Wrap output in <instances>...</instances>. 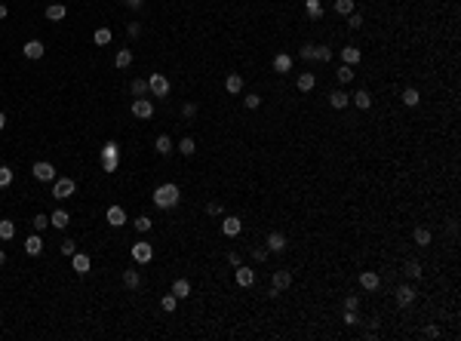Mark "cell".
<instances>
[{
	"mask_svg": "<svg viewBox=\"0 0 461 341\" xmlns=\"http://www.w3.org/2000/svg\"><path fill=\"white\" fill-rule=\"evenodd\" d=\"M240 231H243V221H240L237 215H225L222 219V234L225 237H237Z\"/></svg>",
	"mask_w": 461,
	"mask_h": 341,
	"instance_id": "cell-7",
	"label": "cell"
},
{
	"mask_svg": "<svg viewBox=\"0 0 461 341\" xmlns=\"http://www.w3.org/2000/svg\"><path fill=\"white\" fill-rule=\"evenodd\" d=\"M3 261H6V252H3V249H0V268H3Z\"/></svg>",
	"mask_w": 461,
	"mask_h": 341,
	"instance_id": "cell-60",
	"label": "cell"
},
{
	"mask_svg": "<svg viewBox=\"0 0 461 341\" xmlns=\"http://www.w3.org/2000/svg\"><path fill=\"white\" fill-rule=\"evenodd\" d=\"M314 83H317L314 74H298V80H295V86L302 89V93H310V89H314Z\"/></svg>",
	"mask_w": 461,
	"mask_h": 341,
	"instance_id": "cell-25",
	"label": "cell"
},
{
	"mask_svg": "<svg viewBox=\"0 0 461 341\" xmlns=\"http://www.w3.org/2000/svg\"><path fill=\"white\" fill-rule=\"evenodd\" d=\"M129 89H132V96H135V98H145V96H148V80H132Z\"/></svg>",
	"mask_w": 461,
	"mask_h": 341,
	"instance_id": "cell-33",
	"label": "cell"
},
{
	"mask_svg": "<svg viewBox=\"0 0 461 341\" xmlns=\"http://www.w3.org/2000/svg\"><path fill=\"white\" fill-rule=\"evenodd\" d=\"M138 283H142L138 280V270H123V286L126 289H138Z\"/></svg>",
	"mask_w": 461,
	"mask_h": 341,
	"instance_id": "cell-30",
	"label": "cell"
},
{
	"mask_svg": "<svg viewBox=\"0 0 461 341\" xmlns=\"http://www.w3.org/2000/svg\"><path fill=\"white\" fill-rule=\"evenodd\" d=\"M179 151H181L184 157H191L194 151H197V145H194V139H191V135H188V139H181V142H179Z\"/></svg>",
	"mask_w": 461,
	"mask_h": 341,
	"instance_id": "cell-38",
	"label": "cell"
},
{
	"mask_svg": "<svg viewBox=\"0 0 461 341\" xmlns=\"http://www.w3.org/2000/svg\"><path fill=\"white\" fill-rule=\"evenodd\" d=\"M9 16V9H6V3H0V19H6Z\"/></svg>",
	"mask_w": 461,
	"mask_h": 341,
	"instance_id": "cell-58",
	"label": "cell"
},
{
	"mask_svg": "<svg viewBox=\"0 0 461 341\" xmlns=\"http://www.w3.org/2000/svg\"><path fill=\"white\" fill-rule=\"evenodd\" d=\"M314 59L317 62H329L332 59V49L329 47H314Z\"/></svg>",
	"mask_w": 461,
	"mask_h": 341,
	"instance_id": "cell-41",
	"label": "cell"
},
{
	"mask_svg": "<svg viewBox=\"0 0 461 341\" xmlns=\"http://www.w3.org/2000/svg\"><path fill=\"white\" fill-rule=\"evenodd\" d=\"M412 240L418 243V246H431V231H428V227H415Z\"/></svg>",
	"mask_w": 461,
	"mask_h": 341,
	"instance_id": "cell-29",
	"label": "cell"
},
{
	"mask_svg": "<svg viewBox=\"0 0 461 341\" xmlns=\"http://www.w3.org/2000/svg\"><path fill=\"white\" fill-rule=\"evenodd\" d=\"M344 323H348V326H354V323H360V320H357V311H344Z\"/></svg>",
	"mask_w": 461,
	"mask_h": 341,
	"instance_id": "cell-52",
	"label": "cell"
},
{
	"mask_svg": "<svg viewBox=\"0 0 461 341\" xmlns=\"http://www.w3.org/2000/svg\"><path fill=\"white\" fill-rule=\"evenodd\" d=\"M74 191H77L74 178H55V181H52V197H55V200H68V197H74Z\"/></svg>",
	"mask_w": 461,
	"mask_h": 341,
	"instance_id": "cell-2",
	"label": "cell"
},
{
	"mask_svg": "<svg viewBox=\"0 0 461 341\" xmlns=\"http://www.w3.org/2000/svg\"><path fill=\"white\" fill-rule=\"evenodd\" d=\"M138 34H142V28H138V22H132L129 25V37H138Z\"/></svg>",
	"mask_w": 461,
	"mask_h": 341,
	"instance_id": "cell-56",
	"label": "cell"
},
{
	"mask_svg": "<svg viewBox=\"0 0 461 341\" xmlns=\"http://www.w3.org/2000/svg\"><path fill=\"white\" fill-rule=\"evenodd\" d=\"M114 65H117L120 71H123V68H129V65H132V52H129V49H120L117 55H114Z\"/></svg>",
	"mask_w": 461,
	"mask_h": 341,
	"instance_id": "cell-28",
	"label": "cell"
},
{
	"mask_svg": "<svg viewBox=\"0 0 461 341\" xmlns=\"http://www.w3.org/2000/svg\"><path fill=\"white\" fill-rule=\"evenodd\" d=\"M148 93H154L157 98L169 96V80H166V74H151V77H148Z\"/></svg>",
	"mask_w": 461,
	"mask_h": 341,
	"instance_id": "cell-3",
	"label": "cell"
},
{
	"mask_svg": "<svg viewBox=\"0 0 461 341\" xmlns=\"http://www.w3.org/2000/svg\"><path fill=\"white\" fill-rule=\"evenodd\" d=\"M105 160H117V142H108L105 145Z\"/></svg>",
	"mask_w": 461,
	"mask_h": 341,
	"instance_id": "cell-44",
	"label": "cell"
},
{
	"mask_svg": "<svg viewBox=\"0 0 461 341\" xmlns=\"http://www.w3.org/2000/svg\"><path fill=\"white\" fill-rule=\"evenodd\" d=\"M268 249H271V252H283V249H286V237L280 231H271L268 234Z\"/></svg>",
	"mask_w": 461,
	"mask_h": 341,
	"instance_id": "cell-15",
	"label": "cell"
},
{
	"mask_svg": "<svg viewBox=\"0 0 461 341\" xmlns=\"http://www.w3.org/2000/svg\"><path fill=\"white\" fill-rule=\"evenodd\" d=\"M179 197H181V191H179V185H160L157 191H154V206L157 209H172L179 203Z\"/></svg>",
	"mask_w": 461,
	"mask_h": 341,
	"instance_id": "cell-1",
	"label": "cell"
},
{
	"mask_svg": "<svg viewBox=\"0 0 461 341\" xmlns=\"http://www.w3.org/2000/svg\"><path fill=\"white\" fill-rule=\"evenodd\" d=\"M289 286H292V274L289 270H277L274 274V289L280 292V289H289Z\"/></svg>",
	"mask_w": 461,
	"mask_h": 341,
	"instance_id": "cell-17",
	"label": "cell"
},
{
	"mask_svg": "<svg viewBox=\"0 0 461 341\" xmlns=\"http://www.w3.org/2000/svg\"><path fill=\"white\" fill-rule=\"evenodd\" d=\"M228 261H230L234 268H237V265H243V261H240V252H228Z\"/></svg>",
	"mask_w": 461,
	"mask_h": 341,
	"instance_id": "cell-55",
	"label": "cell"
},
{
	"mask_svg": "<svg viewBox=\"0 0 461 341\" xmlns=\"http://www.w3.org/2000/svg\"><path fill=\"white\" fill-rule=\"evenodd\" d=\"M123 3L129 6V9H142V0H123Z\"/></svg>",
	"mask_w": 461,
	"mask_h": 341,
	"instance_id": "cell-57",
	"label": "cell"
},
{
	"mask_svg": "<svg viewBox=\"0 0 461 341\" xmlns=\"http://www.w3.org/2000/svg\"><path fill=\"white\" fill-rule=\"evenodd\" d=\"M132 114H135L138 120H151V117H154V105H151L148 98H135V101H132Z\"/></svg>",
	"mask_w": 461,
	"mask_h": 341,
	"instance_id": "cell-6",
	"label": "cell"
},
{
	"mask_svg": "<svg viewBox=\"0 0 461 341\" xmlns=\"http://www.w3.org/2000/svg\"><path fill=\"white\" fill-rule=\"evenodd\" d=\"M360 62V49L357 47H344L341 49V65H357Z\"/></svg>",
	"mask_w": 461,
	"mask_h": 341,
	"instance_id": "cell-22",
	"label": "cell"
},
{
	"mask_svg": "<svg viewBox=\"0 0 461 341\" xmlns=\"http://www.w3.org/2000/svg\"><path fill=\"white\" fill-rule=\"evenodd\" d=\"M25 252H28V255H40V252H43V240H40L37 234H31L28 240H25Z\"/></svg>",
	"mask_w": 461,
	"mask_h": 341,
	"instance_id": "cell-20",
	"label": "cell"
},
{
	"mask_svg": "<svg viewBox=\"0 0 461 341\" xmlns=\"http://www.w3.org/2000/svg\"><path fill=\"white\" fill-rule=\"evenodd\" d=\"M22 52H25V59H43V52H46V47L40 40H28L25 47H22Z\"/></svg>",
	"mask_w": 461,
	"mask_h": 341,
	"instance_id": "cell-10",
	"label": "cell"
},
{
	"mask_svg": "<svg viewBox=\"0 0 461 341\" xmlns=\"http://www.w3.org/2000/svg\"><path fill=\"white\" fill-rule=\"evenodd\" d=\"M225 89H228L230 96L243 93V77H240V74H228V80H225Z\"/></svg>",
	"mask_w": 461,
	"mask_h": 341,
	"instance_id": "cell-19",
	"label": "cell"
},
{
	"mask_svg": "<svg viewBox=\"0 0 461 341\" xmlns=\"http://www.w3.org/2000/svg\"><path fill=\"white\" fill-rule=\"evenodd\" d=\"M252 258H256V261H264V258H268V249H264V246H258L256 252H252Z\"/></svg>",
	"mask_w": 461,
	"mask_h": 341,
	"instance_id": "cell-51",
	"label": "cell"
},
{
	"mask_svg": "<svg viewBox=\"0 0 461 341\" xmlns=\"http://www.w3.org/2000/svg\"><path fill=\"white\" fill-rule=\"evenodd\" d=\"M243 105H246V108H258V105H261V96H256V93H249V96L243 98Z\"/></svg>",
	"mask_w": 461,
	"mask_h": 341,
	"instance_id": "cell-45",
	"label": "cell"
},
{
	"mask_svg": "<svg viewBox=\"0 0 461 341\" xmlns=\"http://www.w3.org/2000/svg\"><path fill=\"white\" fill-rule=\"evenodd\" d=\"M172 295H176L179 301L188 298V295H191V283L188 280H176V283H172Z\"/></svg>",
	"mask_w": 461,
	"mask_h": 341,
	"instance_id": "cell-21",
	"label": "cell"
},
{
	"mask_svg": "<svg viewBox=\"0 0 461 341\" xmlns=\"http://www.w3.org/2000/svg\"><path fill=\"white\" fill-rule=\"evenodd\" d=\"M68 221H71V215H68L65 209H55V212L50 215V224H52V227H68Z\"/></svg>",
	"mask_w": 461,
	"mask_h": 341,
	"instance_id": "cell-23",
	"label": "cell"
},
{
	"mask_svg": "<svg viewBox=\"0 0 461 341\" xmlns=\"http://www.w3.org/2000/svg\"><path fill=\"white\" fill-rule=\"evenodd\" d=\"M354 101H357V108H363V111H366L369 105H372V96H369V89H360V93L354 96Z\"/></svg>",
	"mask_w": 461,
	"mask_h": 341,
	"instance_id": "cell-34",
	"label": "cell"
},
{
	"mask_svg": "<svg viewBox=\"0 0 461 341\" xmlns=\"http://www.w3.org/2000/svg\"><path fill=\"white\" fill-rule=\"evenodd\" d=\"M151 224H154V221L148 219V215H142V219H135V231H142V234H148V231H151Z\"/></svg>",
	"mask_w": 461,
	"mask_h": 341,
	"instance_id": "cell-43",
	"label": "cell"
},
{
	"mask_svg": "<svg viewBox=\"0 0 461 341\" xmlns=\"http://www.w3.org/2000/svg\"><path fill=\"white\" fill-rule=\"evenodd\" d=\"M65 16H68L65 3H50V6H46V19H50V22H62Z\"/></svg>",
	"mask_w": 461,
	"mask_h": 341,
	"instance_id": "cell-18",
	"label": "cell"
},
{
	"mask_svg": "<svg viewBox=\"0 0 461 341\" xmlns=\"http://www.w3.org/2000/svg\"><path fill=\"white\" fill-rule=\"evenodd\" d=\"M74 252H77V249H74V240H65V243H62V255H68V258H71Z\"/></svg>",
	"mask_w": 461,
	"mask_h": 341,
	"instance_id": "cell-49",
	"label": "cell"
},
{
	"mask_svg": "<svg viewBox=\"0 0 461 341\" xmlns=\"http://www.w3.org/2000/svg\"><path fill=\"white\" fill-rule=\"evenodd\" d=\"M360 25H363V16H360V13H351V16H348V28H354V31H357Z\"/></svg>",
	"mask_w": 461,
	"mask_h": 341,
	"instance_id": "cell-46",
	"label": "cell"
},
{
	"mask_svg": "<svg viewBox=\"0 0 461 341\" xmlns=\"http://www.w3.org/2000/svg\"><path fill=\"white\" fill-rule=\"evenodd\" d=\"M160 308H163V311H176V308H179V298L169 292V295H163V298H160Z\"/></svg>",
	"mask_w": 461,
	"mask_h": 341,
	"instance_id": "cell-39",
	"label": "cell"
},
{
	"mask_svg": "<svg viewBox=\"0 0 461 341\" xmlns=\"http://www.w3.org/2000/svg\"><path fill=\"white\" fill-rule=\"evenodd\" d=\"M34 178L37 181H55V166L52 163H46V160H40V163H34Z\"/></svg>",
	"mask_w": 461,
	"mask_h": 341,
	"instance_id": "cell-4",
	"label": "cell"
},
{
	"mask_svg": "<svg viewBox=\"0 0 461 341\" xmlns=\"http://www.w3.org/2000/svg\"><path fill=\"white\" fill-rule=\"evenodd\" d=\"M13 237H16V224L3 219L0 221V240H13Z\"/></svg>",
	"mask_w": 461,
	"mask_h": 341,
	"instance_id": "cell-31",
	"label": "cell"
},
{
	"mask_svg": "<svg viewBox=\"0 0 461 341\" xmlns=\"http://www.w3.org/2000/svg\"><path fill=\"white\" fill-rule=\"evenodd\" d=\"M348 101H351V96L344 93V89H335V93H329V105L335 108V111H341V108H348Z\"/></svg>",
	"mask_w": 461,
	"mask_h": 341,
	"instance_id": "cell-13",
	"label": "cell"
},
{
	"mask_svg": "<svg viewBox=\"0 0 461 341\" xmlns=\"http://www.w3.org/2000/svg\"><path fill=\"white\" fill-rule=\"evenodd\" d=\"M9 185H13V169L0 166V188H9Z\"/></svg>",
	"mask_w": 461,
	"mask_h": 341,
	"instance_id": "cell-40",
	"label": "cell"
},
{
	"mask_svg": "<svg viewBox=\"0 0 461 341\" xmlns=\"http://www.w3.org/2000/svg\"><path fill=\"white\" fill-rule=\"evenodd\" d=\"M181 114H184V117H194V114H197V105H191V101H188V105L181 108Z\"/></svg>",
	"mask_w": 461,
	"mask_h": 341,
	"instance_id": "cell-53",
	"label": "cell"
},
{
	"mask_svg": "<svg viewBox=\"0 0 461 341\" xmlns=\"http://www.w3.org/2000/svg\"><path fill=\"white\" fill-rule=\"evenodd\" d=\"M357 304H360L357 295H348V298H344V311H357Z\"/></svg>",
	"mask_w": 461,
	"mask_h": 341,
	"instance_id": "cell-50",
	"label": "cell"
},
{
	"mask_svg": "<svg viewBox=\"0 0 461 341\" xmlns=\"http://www.w3.org/2000/svg\"><path fill=\"white\" fill-rule=\"evenodd\" d=\"M421 338H440V329H436V326H428V329H421Z\"/></svg>",
	"mask_w": 461,
	"mask_h": 341,
	"instance_id": "cell-47",
	"label": "cell"
},
{
	"mask_svg": "<svg viewBox=\"0 0 461 341\" xmlns=\"http://www.w3.org/2000/svg\"><path fill=\"white\" fill-rule=\"evenodd\" d=\"M305 13H307V19H323L320 0H305Z\"/></svg>",
	"mask_w": 461,
	"mask_h": 341,
	"instance_id": "cell-26",
	"label": "cell"
},
{
	"mask_svg": "<svg viewBox=\"0 0 461 341\" xmlns=\"http://www.w3.org/2000/svg\"><path fill=\"white\" fill-rule=\"evenodd\" d=\"M378 283H382V280H378L375 270H363V274H360V286L369 289V292H375V289H378Z\"/></svg>",
	"mask_w": 461,
	"mask_h": 341,
	"instance_id": "cell-14",
	"label": "cell"
},
{
	"mask_svg": "<svg viewBox=\"0 0 461 341\" xmlns=\"http://www.w3.org/2000/svg\"><path fill=\"white\" fill-rule=\"evenodd\" d=\"M71 265H74V274H89L92 258H89V255H83V252H74V255H71Z\"/></svg>",
	"mask_w": 461,
	"mask_h": 341,
	"instance_id": "cell-9",
	"label": "cell"
},
{
	"mask_svg": "<svg viewBox=\"0 0 461 341\" xmlns=\"http://www.w3.org/2000/svg\"><path fill=\"white\" fill-rule=\"evenodd\" d=\"M335 77H338L341 83H351V80H354V68H351V65H341L338 71H335Z\"/></svg>",
	"mask_w": 461,
	"mask_h": 341,
	"instance_id": "cell-37",
	"label": "cell"
},
{
	"mask_svg": "<svg viewBox=\"0 0 461 341\" xmlns=\"http://www.w3.org/2000/svg\"><path fill=\"white\" fill-rule=\"evenodd\" d=\"M132 258L138 261V265H148V261L154 258V249H151V243H132Z\"/></svg>",
	"mask_w": 461,
	"mask_h": 341,
	"instance_id": "cell-5",
	"label": "cell"
},
{
	"mask_svg": "<svg viewBox=\"0 0 461 341\" xmlns=\"http://www.w3.org/2000/svg\"><path fill=\"white\" fill-rule=\"evenodd\" d=\"M111 37H114V34H111V28H99L96 34H92V43H96V47H108V43H111Z\"/></svg>",
	"mask_w": 461,
	"mask_h": 341,
	"instance_id": "cell-24",
	"label": "cell"
},
{
	"mask_svg": "<svg viewBox=\"0 0 461 341\" xmlns=\"http://www.w3.org/2000/svg\"><path fill=\"white\" fill-rule=\"evenodd\" d=\"M31 224H34V231H46V227H50V215H43V212H37L31 219Z\"/></svg>",
	"mask_w": 461,
	"mask_h": 341,
	"instance_id": "cell-35",
	"label": "cell"
},
{
	"mask_svg": "<svg viewBox=\"0 0 461 341\" xmlns=\"http://www.w3.org/2000/svg\"><path fill=\"white\" fill-rule=\"evenodd\" d=\"M412 301H415V289L406 286V283H403V286H397V304H403V308H406V304H412Z\"/></svg>",
	"mask_w": 461,
	"mask_h": 341,
	"instance_id": "cell-16",
	"label": "cell"
},
{
	"mask_svg": "<svg viewBox=\"0 0 461 341\" xmlns=\"http://www.w3.org/2000/svg\"><path fill=\"white\" fill-rule=\"evenodd\" d=\"M3 126H6V114L0 111V129H3Z\"/></svg>",
	"mask_w": 461,
	"mask_h": 341,
	"instance_id": "cell-59",
	"label": "cell"
},
{
	"mask_svg": "<svg viewBox=\"0 0 461 341\" xmlns=\"http://www.w3.org/2000/svg\"><path fill=\"white\" fill-rule=\"evenodd\" d=\"M237 286H243V289H249L252 283H256V270H249L246 265H237Z\"/></svg>",
	"mask_w": 461,
	"mask_h": 341,
	"instance_id": "cell-8",
	"label": "cell"
},
{
	"mask_svg": "<svg viewBox=\"0 0 461 341\" xmlns=\"http://www.w3.org/2000/svg\"><path fill=\"white\" fill-rule=\"evenodd\" d=\"M335 13L338 16H351L354 13V0H335Z\"/></svg>",
	"mask_w": 461,
	"mask_h": 341,
	"instance_id": "cell-36",
	"label": "cell"
},
{
	"mask_svg": "<svg viewBox=\"0 0 461 341\" xmlns=\"http://www.w3.org/2000/svg\"><path fill=\"white\" fill-rule=\"evenodd\" d=\"M298 55H302L305 62H314V47L307 43V47H302V52H298Z\"/></svg>",
	"mask_w": 461,
	"mask_h": 341,
	"instance_id": "cell-48",
	"label": "cell"
},
{
	"mask_svg": "<svg viewBox=\"0 0 461 341\" xmlns=\"http://www.w3.org/2000/svg\"><path fill=\"white\" fill-rule=\"evenodd\" d=\"M418 101H421L418 89H412V86H409V89H403V105H406V108H415Z\"/></svg>",
	"mask_w": 461,
	"mask_h": 341,
	"instance_id": "cell-27",
	"label": "cell"
},
{
	"mask_svg": "<svg viewBox=\"0 0 461 341\" xmlns=\"http://www.w3.org/2000/svg\"><path fill=\"white\" fill-rule=\"evenodd\" d=\"M154 147H157V154H169L172 151V139H169V135H157Z\"/></svg>",
	"mask_w": 461,
	"mask_h": 341,
	"instance_id": "cell-32",
	"label": "cell"
},
{
	"mask_svg": "<svg viewBox=\"0 0 461 341\" xmlns=\"http://www.w3.org/2000/svg\"><path fill=\"white\" fill-rule=\"evenodd\" d=\"M105 219H108V224L120 227V224H126V209H123V206H111V209L105 212Z\"/></svg>",
	"mask_w": 461,
	"mask_h": 341,
	"instance_id": "cell-12",
	"label": "cell"
},
{
	"mask_svg": "<svg viewBox=\"0 0 461 341\" xmlns=\"http://www.w3.org/2000/svg\"><path fill=\"white\" fill-rule=\"evenodd\" d=\"M274 71H277V74H289V71H292V55H289V52L274 55Z\"/></svg>",
	"mask_w": 461,
	"mask_h": 341,
	"instance_id": "cell-11",
	"label": "cell"
},
{
	"mask_svg": "<svg viewBox=\"0 0 461 341\" xmlns=\"http://www.w3.org/2000/svg\"><path fill=\"white\" fill-rule=\"evenodd\" d=\"M206 212H209V215H222V203H209Z\"/></svg>",
	"mask_w": 461,
	"mask_h": 341,
	"instance_id": "cell-54",
	"label": "cell"
},
{
	"mask_svg": "<svg viewBox=\"0 0 461 341\" xmlns=\"http://www.w3.org/2000/svg\"><path fill=\"white\" fill-rule=\"evenodd\" d=\"M406 277H412V280L421 277V265L418 261H406Z\"/></svg>",
	"mask_w": 461,
	"mask_h": 341,
	"instance_id": "cell-42",
	"label": "cell"
}]
</instances>
